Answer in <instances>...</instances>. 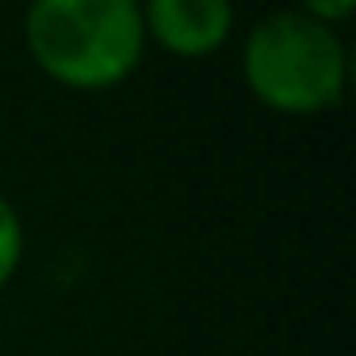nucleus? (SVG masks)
I'll return each instance as SVG.
<instances>
[{"instance_id":"obj_1","label":"nucleus","mask_w":356,"mask_h":356,"mask_svg":"<svg viewBox=\"0 0 356 356\" xmlns=\"http://www.w3.org/2000/svg\"><path fill=\"white\" fill-rule=\"evenodd\" d=\"M31 62L73 92H108L146 58L134 0H39L24 16Z\"/></svg>"},{"instance_id":"obj_2","label":"nucleus","mask_w":356,"mask_h":356,"mask_svg":"<svg viewBox=\"0 0 356 356\" xmlns=\"http://www.w3.org/2000/svg\"><path fill=\"white\" fill-rule=\"evenodd\" d=\"M241 77L257 104L280 115H318L341 104L348 50L333 27L302 8L261 16L241 42Z\"/></svg>"},{"instance_id":"obj_3","label":"nucleus","mask_w":356,"mask_h":356,"mask_svg":"<svg viewBox=\"0 0 356 356\" xmlns=\"http://www.w3.org/2000/svg\"><path fill=\"white\" fill-rule=\"evenodd\" d=\"M146 42L177 58H207L226 47L234 31V8L226 0H149L142 8Z\"/></svg>"},{"instance_id":"obj_4","label":"nucleus","mask_w":356,"mask_h":356,"mask_svg":"<svg viewBox=\"0 0 356 356\" xmlns=\"http://www.w3.org/2000/svg\"><path fill=\"white\" fill-rule=\"evenodd\" d=\"M24 218L12 207L8 195H0V291L16 280L19 264H24Z\"/></svg>"},{"instance_id":"obj_5","label":"nucleus","mask_w":356,"mask_h":356,"mask_svg":"<svg viewBox=\"0 0 356 356\" xmlns=\"http://www.w3.org/2000/svg\"><path fill=\"white\" fill-rule=\"evenodd\" d=\"M302 12H307L310 19H318V24L337 31V27L356 12V0H310V4H302Z\"/></svg>"}]
</instances>
